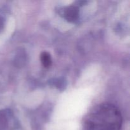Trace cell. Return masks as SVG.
Returning <instances> with one entry per match:
<instances>
[{"mask_svg": "<svg viewBox=\"0 0 130 130\" xmlns=\"http://www.w3.org/2000/svg\"><path fill=\"white\" fill-rule=\"evenodd\" d=\"M122 123L120 110L114 104L102 103L85 116L82 130H121Z\"/></svg>", "mask_w": 130, "mask_h": 130, "instance_id": "1", "label": "cell"}, {"mask_svg": "<svg viewBox=\"0 0 130 130\" xmlns=\"http://www.w3.org/2000/svg\"><path fill=\"white\" fill-rule=\"evenodd\" d=\"M40 59L42 65L46 68H48L52 65V58H51L50 55L48 52H42L40 56Z\"/></svg>", "mask_w": 130, "mask_h": 130, "instance_id": "2", "label": "cell"}, {"mask_svg": "<svg viewBox=\"0 0 130 130\" xmlns=\"http://www.w3.org/2000/svg\"><path fill=\"white\" fill-rule=\"evenodd\" d=\"M66 17L68 20H74L77 17V10L75 8L71 7L67 9L66 11Z\"/></svg>", "mask_w": 130, "mask_h": 130, "instance_id": "3", "label": "cell"}]
</instances>
